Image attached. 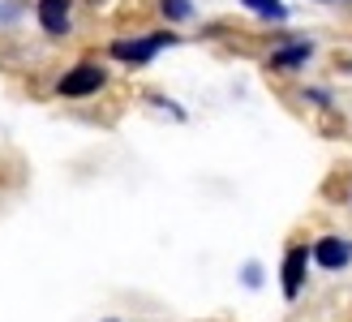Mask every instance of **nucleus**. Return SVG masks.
<instances>
[{"instance_id":"nucleus-2","label":"nucleus","mask_w":352,"mask_h":322,"mask_svg":"<svg viewBox=\"0 0 352 322\" xmlns=\"http://www.w3.org/2000/svg\"><path fill=\"white\" fill-rule=\"evenodd\" d=\"M103 69L99 65H78V69H69V74L60 78V95H69V99H82V95H95L99 86H103Z\"/></svg>"},{"instance_id":"nucleus-8","label":"nucleus","mask_w":352,"mask_h":322,"mask_svg":"<svg viewBox=\"0 0 352 322\" xmlns=\"http://www.w3.org/2000/svg\"><path fill=\"white\" fill-rule=\"evenodd\" d=\"M189 13H193L189 0H164V17H172V22H185Z\"/></svg>"},{"instance_id":"nucleus-4","label":"nucleus","mask_w":352,"mask_h":322,"mask_svg":"<svg viewBox=\"0 0 352 322\" xmlns=\"http://www.w3.org/2000/svg\"><path fill=\"white\" fill-rule=\"evenodd\" d=\"M305 262H309L305 245H292L288 258H284V297H296V292H301V283H305Z\"/></svg>"},{"instance_id":"nucleus-6","label":"nucleus","mask_w":352,"mask_h":322,"mask_svg":"<svg viewBox=\"0 0 352 322\" xmlns=\"http://www.w3.org/2000/svg\"><path fill=\"white\" fill-rule=\"evenodd\" d=\"M250 13H258V17H271V22H284L288 17V9H284V0H241Z\"/></svg>"},{"instance_id":"nucleus-7","label":"nucleus","mask_w":352,"mask_h":322,"mask_svg":"<svg viewBox=\"0 0 352 322\" xmlns=\"http://www.w3.org/2000/svg\"><path fill=\"white\" fill-rule=\"evenodd\" d=\"M309 43H292V47H284V52H275V56H271V65L275 69H288V65H301V61H309Z\"/></svg>"},{"instance_id":"nucleus-1","label":"nucleus","mask_w":352,"mask_h":322,"mask_svg":"<svg viewBox=\"0 0 352 322\" xmlns=\"http://www.w3.org/2000/svg\"><path fill=\"white\" fill-rule=\"evenodd\" d=\"M168 43H176L172 34H151V39H116L112 43V56L116 61H129V65H146L160 47H168Z\"/></svg>"},{"instance_id":"nucleus-5","label":"nucleus","mask_w":352,"mask_h":322,"mask_svg":"<svg viewBox=\"0 0 352 322\" xmlns=\"http://www.w3.org/2000/svg\"><path fill=\"white\" fill-rule=\"evenodd\" d=\"M69 0H39V26L47 34H65L69 30Z\"/></svg>"},{"instance_id":"nucleus-3","label":"nucleus","mask_w":352,"mask_h":322,"mask_svg":"<svg viewBox=\"0 0 352 322\" xmlns=\"http://www.w3.org/2000/svg\"><path fill=\"white\" fill-rule=\"evenodd\" d=\"M314 258H318V266H327V271H344L352 262V245L344 237H322L314 245Z\"/></svg>"}]
</instances>
